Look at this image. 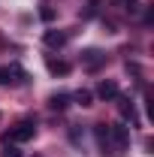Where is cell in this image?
<instances>
[{
	"label": "cell",
	"instance_id": "cell-1",
	"mask_svg": "<svg viewBox=\"0 0 154 157\" xmlns=\"http://www.w3.org/2000/svg\"><path fill=\"white\" fill-rule=\"evenodd\" d=\"M37 136V124L33 121H18L15 127H9V133L3 142H9V145H18V142H30V139Z\"/></svg>",
	"mask_w": 154,
	"mask_h": 157
},
{
	"label": "cell",
	"instance_id": "cell-2",
	"mask_svg": "<svg viewBox=\"0 0 154 157\" xmlns=\"http://www.w3.org/2000/svg\"><path fill=\"white\" fill-rule=\"evenodd\" d=\"M130 145V127L109 124V148H127Z\"/></svg>",
	"mask_w": 154,
	"mask_h": 157
},
{
	"label": "cell",
	"instance_id": "cell-3",
	"mask_svg": "<svg viewBox=\"0 0 154 157\" xmlns=\"http://www.w3.org/2000/svg\"><path fill=\"white\" fill-rule=\"evenodd\" d=\"M118 109H121V115H124V121H130V124H139V115H136V106H133V100H127V97H121V94H118Z\"/></svg>",
	"mask_w": 154,
	"mask_h": 157
},
{
	"label": "cell",
	"instance_id": "cell-4",
	"mask_svg": "<svg viewBox=\"0 0 154 157\" xmlns=\"http://www.w3.org/2000/svg\"><path fill=\"white\" fill-rule=\"evenodd\" d=\"M12 82H24V70L21 67H0V85H12Z\"/></svg>",
	"mask_w": 154,
	"mask_h": 157
},
{
	"label": "cell",
	"instance_id": "cell-5",
	"mask_svg": "<svg viewBox=\"0 0 154 157\" xmlns=\"http://www.w3.org/2000/svg\"><path fill=\"white\" fill-rule=\"evenodd\" d=\"M82 60H85V67H88V70H100V67L106 63V55H103L100 48H88V52L82 55Z\"/></svg>",
	"mask_w": 154,
	"mask_h": 157
},
{
	"label": "cell",
	"instance_id": "cell-6",
	"mask_svg": "<svg viewBox=\"0 0 154 157\" xmlns=\"http://www.w3.org/2000/svg\"><path fill=\"white\" fill-rule=\"evenodd\" d=\"M97 97H100V100H115L118 97V85H115V82H100Z\"/></svg>",
	"mask_w": 154,
	"mask_h": 157
},
{
	"label": "cell",
	"instance_id": "cell-7",
	"mask_svg": "<svg viewBox=\"0 0 154 157\" xmlns=\"http://www.w3.org/2000/svg\"><path fill=\"white\" fill-rule=\"evenodd\" d=\"M64 42H67V33L64 30H48L45 33V45H52V48H60Z\"/></svg>",
	"mask_w": 154,
	"mask_h": 157
},
{
	"label": "cell",
	"instance_id": "cell-8",
	"mask_svg": "<svg viewBox=\"0 0 154 157\" xmlns=\"http://www.w3.org/2000/svg\"><path fill=\"white\" fill-rule=\"evenodd\" d=\"M70 94H52V97H48V106H52V109H67V106H70Z\"/></svg>",
	"mask_w": 154,
	"mask_h": 157
},
{
	"label": "cell",
	"instance_id": "cell-9",
	"mask_svg": "<svg viewBox=\"0 0 154 157\" xmlns=\"http://www.w3.org/2000/svg\"><path fill=\"white\" fill-rule=\"evenodd\" d=\"M94 136H97L100 145H106V148H109V124H97V127H94Z\"/></svg>",
	"mask_w": 154,
	"mask_h": 157
},
{
	"label": "cell",
	"instance_id": "cell-10",
	"mask_svg": "<svg viewBox=\"0 0 154 157\" xmlns=\"http://www.w3.org/2000/svg\"><path fill=\"white\" fill-rule=\"evenodd\" d=\"M48 70L58 73V76H67V73H70V63H67V60H48Z\"/></svg>",
	"mask_w": 154,
	"mask_h": 157
},
{
	"label": "cell",
	"instance_id": "cell-11",
	"mask_svg": "<svg viewBox=\"0 0 154 157\" xmlns=\"http://www.w3.org/2000/svg\"><path fill=\"white\" fill-rule=\"evenodd\" d=\"M73 100H76L79 106H85V109H88V106H94V94H91V91H79Z\"/></svg>",
	"mask_w": 154,
	"mask_h": 157
},
{
	"label": "cell",
	"instance_id": "cell-12",
	"mask_svg": "<svg viewBox=\"0 0 154 157\" xmlns=\"http://www.w3.org/2000/svg\"><path fill=\"white\" fill-rule=\"evenodd\" d=\"M112 3H115V6H124V9H130V12L139 9V3H136V0H112Z\"/></svg>",
	"mask_w": 154,
	"mask_h": 157
},
{
	"label": "cell",
	"instance_id": "cell-13",
	"mask_svg": "<svg viewBox=\"0 0 154 157\" xmlns=\"http://www.w3.org/2000/svg\"><path fill=\"white\" fill-rule=\"evenodd\" d=\"M39 18H42V21H52V18H55V9L42 6V9H39Z\"/></svg>",
	"mask_w": 154,
	"mask_h": 157
},
{
	"label": "cell",
	"instance_id": "cell-14",
	"mask_svg": "<svg viewBox=\"0 0 154 157\" xmlns=\"http://www.w3.org/2000/svg\"><path fill=\"white\" fill-rule=\"evenodd\" d=\"M6 145V151H3V157H21L18 151H15V145H9V142H3Z\"/></svg>",
	"mask_w": 154,
	"mask_h": 157
},
{
	"label": "cell",
	"instance_id": "cell-15",
	"mask_svg": "<svg viewBox=\"0 0 154 157\" xmlns=\"http://www.w3.org/2000/svg\"><path fill=\"white\" fill-rule=\"evenodd\" d=\"M97 3H100V0H88V9H85V18H88V15H94V12H97Z\"/></svg>",
	"mask_w": 154,
	"mask_h": 157
}]
</instances>
